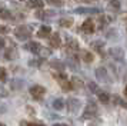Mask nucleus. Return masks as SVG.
I'll return each instance as SVG.
<instances>
[{
    "instance_id": "423d86ee",
    "label": "nucleus",
    "mask_w": 127,
    "mask_h": 126,
    "mask_svg": "<svg viewBox=\"0 0 127 126\" xmlns=\"http://www.w3.org/2000/svg\"><path fill=\"white\" fill-rule=\"evenodd\" d=\"M100 9H97V7H77V9H74V13H77V14H96V13H100Z\"/></svg>"
},
{
    "instance_id": "b1692460",
    "label": "nucleus",
    "mask_w": 127,
    "mask_h": 126,
    "mask_svg": "<svg viewBox=\"0 0 127 126\" xmlns=\"http://www.w3.org/2000/svg\"><path fill=\"white\" fill-rule=\"evenodd\" d=\"M107 20H109V17H106V16H100V19H98V29H104V26L107 24Z\"/></svg>"
},
{
    "instance_id": "1a4fd4ad",
    "label": "nucleus",
    "mask_w": 127,
    "mask_h": 126,
    "mask_svg": "<svg viewBox=\"0 0 127 126\" xmlns=\"http://www.w3.org/2000/svg\"><path fill=\"white\" fill-rule=\"evenodd\" d=\"M81 30L86 34H92L94 32V22L92 19H87L86 22H83V24H81Z\"/></svg>"
},
{
    "instance_id": "7ed1b4c3",
    "label": "nucleus",
    "mask_w": 127,
    "mask_h": 126,
    "mask_svg": "<svg viewBox=\"0 0 127 126\" xmlns=\"http://www.w3.org/2000/svg\"><path fill=\"white\" fill-rule=\"evenodd\" d=\"M67 108H69V112L70 113H77L81 108V102L76 97H70L67 100Z\"/></svg>"
},
{
    "instance_id": "2eb2a0df",
    "label": "nucleus",
    "mask_w": 127,
    "mask_h": 126,
    "mask_svg": "<svg viewBox=\"0 0 127 126\" xmlns=\"http://www.w3.org/2000/svg\"><path fill=\"white\" fill-rule=\"evenodd\" d=\"M50 67H53V69H56L57 72H63L64 70V63H62L60 60H50Z\"/></svg>"
},
{
    "instance_id": "473e14b6",
    "label": "nucleus",
    "mask_w": 127,
    "mask_h": 126,
    "mask_svg": "<svg viewBox=\"0 0 127 126\" xmlns=\"http://www.w3.org/2000/svg\"><path fill=\"white\" fill-rule=\"evenodd\" d=\"M4 43H6V42H4V39L0 36V47H3V46H4Z\"/></svg>"
},
{
    "instance_id": "c9c22d12",
    "label": "nucleus",
    "mask_w": 127,
    "mask_h": 126,
    "mask_svg": "<svg viewBox=\"0 0 127 126\" xmlns=\"http://www.w3.org/2000/svg\"><path fill=\"white\" fill-rule=\"evenodd\" d=\"M22 1H26V0H22Z\"/></svg>"
},
{
    "instance_id": "5701e85b",
    "label": "nucleus",
    "mask_w": 127,
    "mask_h": 126,
    "mask_svg": "<svg viewBox=\"0 0 127 126\" xmlns=\"http://www.w3.org/2000/svg\"><path fill=\"white\" fill-rule=\"evenodd\" d=\"M103 46H104V43L101 42V40H96V42H93L92 43V47L94 49V50H97V52H101Z\"/></svg>"
},
{
    "instance_id": "c756f323",
    "label": "nucleus",
    "mask_w": 127,
    "mask_h": 126,
    "mask_svg": "<svg viewBox=\"0 0 127 126\" xmlns=\"http://www.w3.org/2000/svg\"><path fill=\"white\" fill-rule=\"evenodd\" d=\"M110 6L114 7V9H119V7H120V3H119V0H111V1H110Z\"/></svg>"
},
{
    "instance_id": "0eeeda50",
    "label": "nucleus",
    "mask_w": 127,
    "mask_h": 126,
    "mask_svg": "<svg viewBox=\"0 0 127 126\" xmlns=\"http://www.w3.org/2000/svg\"><path fill=\"white\" fill-rule=\"evenodd\" d=\"M24 49H27L29 52H32L33 55H37V53L41 52V45L37 43V42H29V43L24 45Z\"/></svg>"
},
{
    "instance_id": "f3484780",
    "label": "nucleus",
    "mask_w": 127,
    "mask_h": 126,
    "mask_svg": "<svg viewBox=\"0 0 127 126\" xmlns=\"http://www.w3.org/2000/svg\"><path fill=\"white\" fill-rule=\"evenodd\" d=\"M81 59H83V62H86V63H92L94 56H93V53H90V52L83 50L81 52Z\"/></svg>"
},
{
    "instance_id": "9d476101",
    "label": "nucleus",
    "mask_w": 127,
    "mask_h": 126,
    "mask_svg": "<svg viewBox=\"0 0 127 126\" xmlns=\"http://www.w3.org/2000/svg\"><path fill=\"white\" fill-rule=\"evenodd\" d=\"M110 55L114 57L116 60L124 62V52H123V49H120V47H113V49H110Z\"/></svg>"
},
{
    "instance_id": "f257e3e1",
    "label": "nucleus",
    "mask_w": 127,
    "mask_h": 126,
    "mask_svg": "<svg viewBox=\"0 0 127 126\" xmlns=\"http://www.w3.org/2000/svg\"><path fill=\"white\" fill-rule=\"evenodd\" d=\"M14 36H16L19 40L26 42V40H29L30 37H32V29L27 27V26H24V24H22V26L16 27V30H14Z\"/></svg>"
},
{
    "instance_id": "393cba45",
    "label": "nucleus",
    "mask_w": 127,
    "mask_h": 126,
    "mask_svg": "<svg viewBox=\"0 0 127 126\" xmlns=\"http://www.w3.org/2000/svg\"><path fill=\"white\" fill-rule=\"evenodd\" d=\"M7 80V70L4 67H0V82H6Z\"/></svg>"
},
{
    "instance_id": "c85d7f7f",
    "label": "nucleus",
    "mask_w": 127,
    "mask_h": 126,
    "mask_svg": "<svg viewBox=\"0 0 127 126\" xmlns=\"http://www.w3.org/2000/svg\"><path fill=\"white\" fill-rule=\"evenodd\" d=\"M29 64H30V66H40V64H41V59H37V60H30Z\"/></svg>"
},
{
    "instance_id": "7c9ffc66",
    "label": "nucleus",
    "mask_w": 127,
    "mask_h": 126,
    "mask_svg": "<svg viewBox=\"0 0 127 126\" xmlns=\"http://www.w3.org/2000/svg\"><path fill=\"white\" fill-rule=\"evenodd\" d=\"M7 32H9V27H7V26H4V24H0V34L7 33Z\"/></svg>"
},
{
    "instance_id": "cd10ccee",
    "label": "nucleus",
    "mask_w": 127,
    "mask_h": 126,
    "mask_svg": "<svg viewBox=\"0 0 127 126\" xmlns=\"http://www.w3.org/2000/svg\"><path fill=\"white\" fill-rule=\"evenodd\" d=\"M20 126H39L37 123H33V122H26V120H23V122H20Z\"/></svg>"
},
{
    "instance_id": "2f4dec72",
    "label": "nucleus",
    "mask_w": 127,
    "mask_h": 126,
    "mask_svg": "<svg viewBox=\"0 0 127 126\" xmlns=\"http://www.w3.org/2000/svg\"><path fill=\"white\" fill-rule=\"evenodd\" d=\"M20 85H22V82H13L12 83L13 87H20Z\"/></svg>"
},
{
    "instance_id": "f8f14e48",
    "label": "nucleus",
    "mask_w": 127,
    "mask_h": 126,
    "mask_svg": "<svg viewBox=\"0 0 127 126\" xmlns=\"http://www.w3.org/2000/svg\"><path fill=\"white\" fill-rule=\"evenodd\" d=\"M96 95H97L98 100H100L101 103H104V105L110 102V95L107 93V92H104V90H100V89H98V90L96 92Z\"/></svg>"
},
{
    "instance_id": "a878e982",
    "label": "nucleus",
    "mask_w": 127,
    "mask_h": 126,
    "mask_svg": "<svg viewBox=\"0 0 127 126\" xmlns=\"http://www.w3.org/2000/svg\"><path fill=\"white\" fill-rule=\"evenodd\" d=\"M47 3H49V4H53V6H62L63 4L62 0H47Z\"/></svg>"
},
{
    "instance_id": "4468645a",
    "label": "nucleus",
    "mask_w": 127,
    "mask_h": 126,
    "mask_svg": "<svg viewBox=\"0 0 127 126\" xmlns=\"http://www.w3.org/2000/svg\"><path fill=\"white\" fill-rule=\"evenodd\" d=\"M4 56H6V59H9V60H13V59H16L19 55H17V50H16L14 47H9V49L4 50Z\"/></svg>"
},
{
    "instance_id": "20e7f679",
    "label": "nucleus",
    "mask_w": 127,
    "mask_h": 126,
    "mask_svg": "<svg viewBox=\"0 0 127 126\" xmlns=\"http://www.w3.org/2000/svg\"><path fill=\"white\" fill-rule=\"evenodd\" d=\"M30 95L34 97V99H39L40 100L41 97L44 96V93H46V89L43 87V86H40V85H34V86H32L30 87Z\"/></svg>"
},
{
    "instance_id": "dca6fc26",
    "label": "nucleus",
    "mask_w": 127,
    "mask_h": 126,
    "mask_svg": "<svg viewBox=\"0 0 127 126\" xmlns=\"http://www.w3.org/2000/svg\"><path fill=\"white\" fill-rule=\"evenodd\" d=\"M27 6L32 7V9H41L44 6V1L43 0H29L27 1Z\"/></svg>"
},
{
    "instance_id": "72a5a7b5",
    "label": "nucleus",
    "mask_w": 127,
    "mask_h": 126,
    "mask_svg": "<svg viewBox=\"0 0 127 126\" xmlns=\"http://www.w3.org/2000/svg\"><path fill=\"white\" fill-rule=\"evenodd\" d=\"M53 126H69V125H64V123H56V125H53Z\"/></svg>"
},
{
    "instance_id": "bb28decb",
    "label": "nucleus",
    "mask_w": 127,
    "mask_h": 126,
    "mask_svg": "<svg viewBox=\"0 0 127 126\" xmlns=\"http://www.w3.org/2000/svg\"><path fill=\"white\" fill-rule=\"evenodd\" d=\"M89 87H90V90H92L93 93H96V92L98 90L97 85H96V83H93V82H90V83H89Z\"/></svg>"
},
{
    "instance_id": "39448f33",
    "label": "nucleus",
    "mask_w": 127,
    "mask_h": 126,
    "mask_svg": "<svg viewBox=\"0 0 127 126\" xmlns=\"http://www.w3.org/2000/svg\"><path fill=\"white\" fill-rule=\"evenodd\" d=\"M96 77H97L100 82H103V83H110L111 80L109 77V73H107V69L106 67H97L96 69Z\"/></svg>"
},
{
    "instance_id": "4be33fe9",
    "label": "nucleus",
    "mask_w": 127,
    "mask_h": 126,
    "mask_svg": "<svg viewBox=\"0 0 127 126\" xmlns=\"http://www.w3.org/2000/svg\"><path fill=\"white\" fill-rule=\"evenodd\" d=\"M53 108L56 109V110H62V109L64 108V102H63V99H54L53 100Z\"/></svg>"
},
{
    "instance_id": "6ab92c4d",
    "label": "nucleus",
    "mask_w": 127,
    "mask_h": 126,
    "mask_svg": "<svg viewBox=\"0 0 127 126\" xmlns=\"http://www.w3.org/2000/svg\"><path fill=\"white\" fill-rule=\"evenodd\" d=\"M70 85H71V89H80V87H83V82L79 77H71Z\"/></svg>"
},
{
    "instance_id": "a211bd4d",
    "label": "nucleus",
    "mask_w": 127,
    "mask_h": 126,
    "mask_svg": "<svg viewBox=\"0 0 127 126\" xmlns=\"http://www.w3.org/2000/svg\"><path fill=\"white\" fill-rule=\"evenodd\" d=\"M67 50H71V52H77L79 50V45L74 39H69L67 40Z\"/></svg>"
},
{
    "instance_id": "f704fd0d",
    "label": "nucleus",
    "mask_w": 127,
    "mask_h": 126,
    "mask_svg": "<svg viewBox=\"0 0 127 126\" xmlns=\"http://www.w3.org/2000/svg\"><path fill=\"white\" fill-rule=\"evenodd\" d=\"M0 126H6V125H3V123H0Z\"/></svg>"
},
{
    "instance_id": "ddd939ff",
    "label": "nucleus",
    "mask_w": 127,
    "mask_h": 126,
    "mask_svg": "<svg viewBox=\"0 0 127 126\" xmlns=\"http://www.w3.org/2000/svg\"><path fill=\"white\" fill-rule=\"evenodd\" d=\"M34 16L37 19H47V17H53L54 16V11H50V10H39L34 13Z\"/></svg>"
},
{
    "instance_id": "412c9836",
    "label": "nucleus",
    "mask_w": 127,
    "mask_h": 126,
    "mask_svg": "<svg viewBox=\"0 0 127 126\" xmlns=\"http://www.w3.org/2000/svg\"><path fill=\"white\" fill-rule=\"evenodd\" d=\"M59 24L62 27H71L73 26V19H67V17H63L59 20Z\"/></svg>"
},
{
    "instance_id": "f03ea898",
    "label": "nucleus",
    "mask_w": 127,
    "mask_h": 126,
    "mask_svg": "<svg viewBox=\"0 0 127 126\" xmlns=\"http://www.w3.org/2000/svg\"><path fill=\"white\" fill-rule=\"evenodd\" d=\"M97 115V105L93 102H89L84 108V112H83V118L84 119H93L94 116Z\"/></svg>"
},
{
    "instance_id": "aec40b11",
    "label": "nucleus",
    "mask_w": 127,
    "mask_h": 126,
    "mask_svg": "<svg viewBox=\"0 0 127 126\" xmlns=\"http://www.w3.org/2000/svg\"><path fill=\"white\" fill-rule=\"evenodd\" d=\"M0 17L4 19V20H12L13 14H12V11L7 10V9H0Z\"/></svg>"
},
{
    "instance_id": "6e6552de",
    "label": "nucleus",
    "mask_w": 127,
    "mask_h": 126,
    "mask_svg": "<svg viewBox=\"0 0 127 126\" xmlns=\"http://www.w3.org/2000/svg\"><path fill=\"white\" fill-rule=\"evenodd\" d=\"M49 45L54 47V49H57L62 46V39H60V34L59 33H52L50 34V37H49Z\"/></svg>"
},
{
    "instance_id": "9b49d317",
    "label": "nucleus",
    "mask_w": 127,
    "mask_h": 126,
    "mask_svg": "<svg viewBox=\"0 0 127 126\" xmlns=\"http://www.w3.org/2000/svg\"><path fill=\"white\" fill-rule=\"evenodd\" d=\"M52 33V27L50 26H41L40 29H39V32H37V36L39 37H41V39H46V37H49V34Z\"/></svg>"
}]
</instances>
